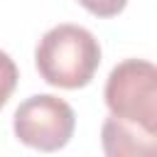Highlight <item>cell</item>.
I'll return each instance as SVG.
<instances>
[{"label": "cell", "mask_w": 157, "mask_h": 157, "mask_svg": "<svg viewBox=\"0 0 157 157\" xmlns=\"http://www.w3.org/2000/svg\"><path fill=\"white\" fill-rule=\"evenodd\" d=\"M39 76L59 88H81L91 83L101 64L98 39L81 25H56L39 39L34 49Z\"/></svg>", "instance_id": "obj_1"}, {"label": "cell", "mask_w": 157, "mask_h": 157, "mask_svg": "<svg viewBox=\"0 0 157 157\" xmlns=\"http://www.w3.org/2000/svg\"><path fill=\"white\" fill-rule=\"evenodd\" d=\"M103 96L110 115L157 132V69L152 61L125 59L113 66Z\"/></svg>", "instance_id": "obj_2"}, {"label": "cell", "mask_w": 157, "mask_h": 157, "mask_svg": "<svg viewBox=\"0 0 157 157\" xmlns=\"http://www.w3.org/2000/svg\"><path fill=\"white\" fill-rule=\"evenodd\" d=\"M12 128L22 145L42 152H54L71 140L76 115L64 98L52 93H37L17 105Z\"/></svg>", "instance_id": "obj_3"}, {"label": "cell", "mask_w": 157, "mask_h": 157, "mask_svg": "<svg viewBox=\"0 0 157 157\" xmlns=\"http://www.w3.org/2000/svg\"><path fill=\"white\" fill-rule=\"evenodd\" d=\"M101 142L108 157H150L157 150V132L110 115L101 128Z\"/></svg>", "instance_id": "obj_4"}, {"label": "cell", "mask_w": 157, "mask_h": 157, "mask_svg": "<svg viewBox=\"0 0 157 157\" xmlns=\"http://www.w3.org/2000/svg\"><path fill=\"white\" fill-rule=\"evenodd\" d=\"M17 78H20V71H17L15 61H12V56L0 49V108L12 96V91L17 86Z\"/></svg>", "instance_id": "obj_5"}, {"label": "cell", "mask_w": 157, "mask_h": 157, "mask_svg": "<svg viewBox=\"0 0 157 157\" xmlns=\"http://www.w3.org/2000/svg\"><path fill=\"white\" fill-rule=\"evenodd\" d=\"M78 2L96 17H115L128 5V0H78Z\"/></svg>", "instance_id": "obj_6"}]
</instances>
